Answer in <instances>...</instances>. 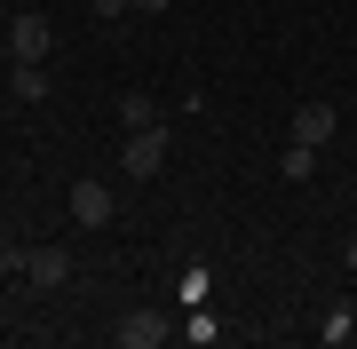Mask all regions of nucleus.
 Listing matches in <instances>:
<instances>
[{
	"label": "nucleus",
	"instance_id": "f257e3e1",
	"mask_svg": "<svg viewBox=\"0 0 357 349\" xmlns=\"http://www.w3.org/2000/svg\"><path fill=\"white\" fill-rule=\"evenodd\" d=\"M119 167H128V175H159V167H167V119H143V127H128V151H119Z\"/></svg>",
	"mask_w": 357,
	"mask_h": 349
},
{
	"label": "nucleus",
	"instance_id": "f03ea898",
	"mask_svg": "<svg viewBox=\"0 0 357 349\" xmlns=\"http://www.w3.org/2000/svg\"><path fill=\"white\" fill-rule=\"evenodd\" d=\"M112 341L119 349H159V341H175V325H167V310H128L112 325Z\"/></svg>",
	"mask_w": 357,
	"mask_h": 349
},
{
	"label": "nucleus",
	"instance_id": "7ed1b4c3",
	"mask_svg": "<svg viewBox=\"0 0 357 349\" xmlns=\"http://www.w3.org/2000/svg\"><path fill=\"white\" fill-rule=\"evenodd\" d=\"M112 215H119V199L103 191L96 175H79V183H72V222H88V231H103Z\"/></svg>",
	"mask_w": 357,
	"mask_h": 349
},
{
	"label": "nucleus",
	"instance_id": "20e7f679",
	"mask_svg": "<svg viewBox=\"0 0 357 349\" xmlns=\"http://www.w3.org/2000/svg\"><path fill=\"white\" fill-rule=\"evenodd\" d=\"M333 127H342V111H333V104H318V95H310V104H294V143H310V151H318V143H333Z\"/></svg>",
	"mask_w": 357,
	"mask_h": 349
},
{
	"label": "nucleus",
	"instance_id": "39448f33",
	"mask_svg": "<svg viewBox=\"0 0 357 349\" xmlns=\"http://www.w3.org/2000/svg\"><path fill=\"white\" fill-rule=\"evenodd\" d=\"M48 24H40V16H16V24H8V56H16V64H40V56H48Z\"/></svg>",
	"mask_w": 357,
	"mask_h": 349
},
{
	"label": "nucleus",
	"instance_id": "423d86ee",
	"mask_svg": "<svg viewBox=\"0 0 357 349\" xmlns=\"http://www.w3.org/2000/svg\"><path fill=\"white\" fill-rule=\"evenodd\" d=\"M24 278L32 286H72V254H64V246H32V254H24Z\"/></svg>",
	"mask_w": 357,
	"mask_h": 349
},
{
	"label": "nucleus",
	"instance_id": "0eeeda50",
	"mask_svg": "<svg viewBox=\"0 0 357 349\" xmlns=\"http://www.w3.org/2000/svg\"><path fill=\"white\" fill-rule=\"evenodd\" d=\"M278 167H286V183H302L310 167H318V151H310V143H286V159H278Z\"/></svg>",
	"mask_w": 357,
	"mask_h": 349
},
{
	"label": "nucleus",
	"instance_id": "6e6552de",
	"mask_svg": "<svg viewBox=\"0 0 357 349\" xmlns=\"http://www.w3.org/2000/svg\"><path fill=\"white\" fill-rule=\"evenodd\" d=\"M16 95H24V104H40V95H48V79H40V64H16V79H8Z\"/></svg>",
	"mask_w": 357,
	"mask_h": 349
},
{
	"label": "nucleus",
	"instance_id": "1a4fd4ad",
	"mask_svg": "<svg viewBox=\"0 0 357 349\" xmlns=\"http://www.w3.org/2000/svg\"><path fill=\"white\" fill-rule=\"evenodd\" d=\"M119 119H128V127H143V119H159V104H151V95H135V88H128V95H119Z\"/></svg>",
	"mask_w": 357,
	"mask_h": 349
},
{
	"label": "nucleus",
	"instance_id": "9d476101",
	"mask_svg": "<svg viewBox=\"0 0 357 349\" xmlns=\"http://www.w3.org/2000/svg\"><path fill=\"white\" fill-rule=\"evenodd\" d=\"M349 325H357V302H349V310H333V318H326V334H318V341H349Z\"/></svg>",
	"mask_w": 357,
	"mask_h": 349
},
{
	"label": "nucleus",
	"instance_id": "9b49d317",
	"mask_svg": "<svg viewBox=\"0 0 357 349\" xmlns=\"http://www.w3.org/2000/svg\"><path fill=\"white\" fill-rule=\"evenodd\" d=\"M128 8H135V0H96V16H103V24H119Z\"/></svg>",
	"mask_w": 357,
	"mask_h": 349
},
{
	"label": "nucleus",
	"instance_id": "f8f14e48",
	"mask_svg": "<svg viewBox=\"0 0 357 349\" xmlns=\"http://www.w3.org/2000/svg\"><path fill=\"white\" fill-rule=\"evenodd\" d=\"M135 16H167V0H135Z\"/></svg>",
	"mask_w": 357,
	"mask_h": 349
},
{
	"label": "nucleus",
	"instance_id": "ddd939ff",
	"mask_svg": "<svg viewBox=\"0 0 357 349\" xmlns=\"http://www.w3.org/2000/svg\"><path fill=\"white\" fill-rule=\"evenodd\" d=\"M342 262H349V278H357V238H349V246H342Z\"/></svg>",
	"mask_w": 357,
	"mask_h": 349
},
{
	"label": "nucleus",
	"instance_id": "4468645a",
	"mask_svg": "<svg viewBox=\"0 0 357 349\" xmlns=\"http://www.w3.org/2000/svg\"><path fill=\"white\" fill-rule=\"evenodd\" d=\"M8 8H16V0H8Z\"/></svg>",
	"mask_w": 357,
	"mask_h": 349
}]
</instances>
